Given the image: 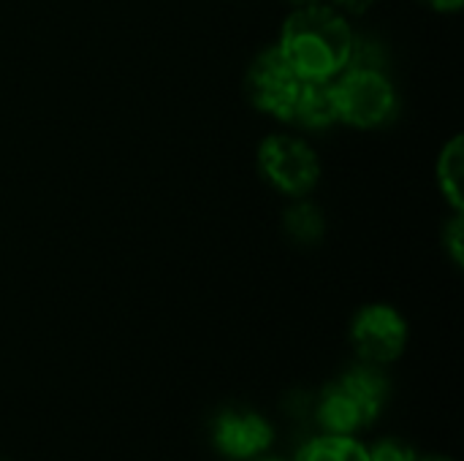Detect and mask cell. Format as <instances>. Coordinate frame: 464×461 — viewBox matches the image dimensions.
Masks as SVG:
<instances>
[{
  "label": "cell",
  "instance_id": "obj_9",
  "mask_svg": "<svg viewBox=\"0 0 464 461\" xmlns=\"http://www.w3.org/2000/svg\"><path fill=\"white\" fill-rule=\"evenodd\" d=\"M283 231L294 245L315 247V245H321V239L326 234V217L313 201H307L302 196L283 212Z\"/></svg>",
  "mask_w": 464,
  "mask_h": 461
},
{
  "label": "cell",
  "instance_id": "obj_3",
  "mask_svg": "<svg viewBox=\"0 0 464 461\" xmlns=\"http://www.w3.org/2000/svg\"><path fill=\"white\" fill-rule=\"evenodd\" d=\"M334 98L337 120L359 130L381 128L397 109L394 84L378 65H348L334 79Z\"/></svg>",
  "mask_w": 464,
  "mask_h": 461
},
{
  "label": "cell",
  "instance_id": "obj_15",
  "mask_svg": "<svg viewBox=\"0 0 464 461\" xmlns=\"http://www.w3.org/2000/svg\"><path fill=\"white\" fill-rule=\"evenodd\" d=\"M419 3H424L427 8L440 11V14H454L464 5V0H419Z\"/></svg>",
  "mask_w": 464,
  "mask_h": 461
},
{
  "label": "cell",
  "instance_id": "obj_1",
  "mask_svg": "<svg viewBox=\"0 0 464 461\" xmlns=\"http://www.w3.org/2000/svg\"><path fill=\"white\" fill-rule=\"evenodd\" d=\"M277 49L302 79H337L351 62L356 38L332 5H299L283 22Z\"/></svg>",
  "mask_w": 464,
  "mask_h": 461
},
{
  "label": "cell",
  "instance_id": "obj_17",
  "mask_svg": "<svg viewBox=\"0 0 464 461\" xmlns=\"http://www.w3.org/2000/svg\"><path fill=\"white\" fill-rule=\"evenodd\" d=\"M424 461H454V459H446V456H430V459Z\"/></svg>",
  "mask_w": 464,
  "mask_h": 461
},
{
  "label": "cell",
  "instance_id": "obj_10",
  "mask_svg": "<svg viewBox=\"0 0 464 461\" xmlns=\"http://www.w3.org/2000/svg\"><path fill=\"white\" fill-rule=\"evenodd\" d=\"M464 174V141L462 136H454L440 158H438V187L443 193V198L451 204L454 212L464 209V193H462V177Z\"/></svg>",
  "mask_w": 464,
  "mask_h": 461
},
{
  "label": "cell",
  "instance_id": "obj_6",
  "mask_svg": "<svg viewBox=\"0 0 464 461\" xmlns=\"http://www.w3.org/2000/svg\"><path fill=\"white\" fill-rule=\"evenodd\" d=\"M351 342L364 364H392L408 345V323L389 304H367L351 323Z\"/></svg>",
  "mask_w": 464,
  "mask_h": 461
},
{
  "label": "cell",
  "instance_id": "obj_5",
  "mask_svg": "<svg viewBox=\"0 0 464 461\" xmlns=\"http://www.w3.org/2000/svg\"><path fill=\"white\" fill-rule=\"evenodd\" d=\"M302 82L304 79L291 68V62L283 57V52L275 43V46L261 49L253 57L247 76H245V92L258 111L280 122H288L291 106L296 101Z\"/></svg>",
  "mask_w": 464,
  "mask_h": 461
},
{
  "label": "cell",
  "instance_id": "obj_8",
  "mask_svg": "<svg viewBox=\"0 0 464 461\" xmlns=\"http://www.w3.org/2000/svg\"><path fill=\"white\" fill-rule=\"evenodd\" d=\"M291 125L304 130H326L337 120V98H334V79H304L296 101L291 106Z\"/></svg>",
  "mask_w": 464,
  "mask_h": 461
},
{
  "label": "cell",
  "instance_id": "obj_7",
  "mask_svg": "<svg viewBox=\"0 0 464 461\" xmlns=\"http://www.w3.org/2000/svg\"><path fill=\"white\" fill-rule=\"evenodd\" d=\"M272 437H275L272 427L261 416L242 413V410L223 413L215 427V446L223 456H231V459L258 456L261 451L269 448Z\"/></svg>",
  "mask_w": 464,
  "mask_h": 461
},
{
  "label": "cell",
  "instance_id": "obj_4",
  "mask_svg": "<svg viewBox=\"0 0 464 461\" xmlns=\"http://www.w3.org/2000/svg\"><path fill=\"white\" fill-rule=\"evenodd\" d=\"M261 177L288 198H302L313 193L321 179V160L315 149L288 133L266 136L258 147Z\"/></svg>",
  "mask_w": 464,
  "mask_h": 461
},
{
  "label": "cell",
  "instance_id": "obj_12",
  "mask_svg": "<svg viewBox=\"0 0 464 461\" xmlns=\"http://www.w3.org/2000/svg\"><path fill=\"white\" fill-rule=\"evenodd\" d=\"M443 247H446V253L451 255V261H454L457 266H462V258H464L462 212H454V215H451V220H449V226L443 228Z\"/></svg>",
  "mask_w": 464,
  "mask_h": 461
},
{
  "label": "cell",
  "instance_id": "obj_16",
  "mask_svg": "<svg viewBox=\"0 0 464 461\" xmlns=\"http://www.w3.org/2000/svg\"><path fill=\"white\" fill-rule=\"evenodd\" d=\"M288 3L299 8V5H313V3H321V0H288Z\"/></svg>",
  "mask_w": 464,
  "mask_h": 461
},
{
  "label": "cell",
  "instance_id": "obj_2",
  "mask_svg": "<svg viewBox=\"0 0 464 461\" xmlns=\"http://www.w3.org/2000/svg\"><path fill=\"white\" fill-rule=\"evenodd\" d=\"M386 397L389 380L375 364L353 367L337 383L326 386L318 405V421L326 435H353L381 416Z\"/></svg>",
  "mask_w": 464,
  "mask_h": 461
},
{
  "label": "cell",
  "instance_id": "obj_14",
  "mask_svg": "<svg viewBox=\"0 0 464 461\" xmlns=\"http://www.w3.org/2000/svg\"><path fill=\"white\" fill-rule=\"evenodd\" d=\"M332 3V8H337L340 14H364V11H370V5L375 3V0H329Z\"/></svg>",
  "mask_w": 464,
  "mask_h": 461
},
{
  "label": "cell",
  "instance_id": "obj_11",
  "mask_svg": "<svg viewBox=\"0 0 464 461\" xmlns=\"http://www.w3.org/2000/svg\"><path fill=\"white\" fill-rule=\"evenodd\" d=\"M296 461H370L367 448L359 446L351 435H326L307 443Z\"/></svg>",
  "mask_w": 464,
  "mask_h": 461
},
{
  "label": "cell",
  "instance_id": "obj_13",
  "mask_svg": "<svg viewBox=\"0 0 464 461\" xmlns=\"http://www.w3.org/2000/svg\"><path fill=\"white\" fill-rule=\"evenodd\" d=\"M370 461H416V451L400 440H383L372 451H367Z\"/></svg>",
  "mask_w": 464,
  "mask_h": 461
}]
</instances>
